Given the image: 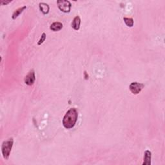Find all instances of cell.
Masks as SVG:
<instances>
[{
  "label": "cell",
  "mask_w": 165,
  "mask_h": 165,
  "mask_svg": "<svg viewBox=\"0 0 165 165\" xmlns=\"http://www.w3.org/2000/svg\"><path fill=\"white\" fill-rule=\"evenodd\" d=\"M123 20L127 26L128 27H132L134 26V20L131 18H124Z\"/></svg>",
  "instance_id": "11"
},
{
  "label": "cell",
  "mask_w": 165,
  "mask_h": 165,
  "mask_svg": "<svg viewBox=\"0 0 165 165\" xmlns=\"http://www.w3.org/2000/svg\"><path fill=\"white\" fill-rule=\"evenodd\" d=\"M151 159V153L150 151L146 150L144 154V160H143V165H150Z\"/></svg>",
  "instance_id": "7"
},
{
  "label": "cell",
  "mask_w": 165,
  "mask_h": 165,
  "mask_svg": "<svg viewBox=\"0 0 165 165\" xmlns=\"http://www.w3.org/2000/svg\"><path fill=\"white\" fill-rule=\"evenodd\" d=\"M10 2H12V1H1L0 2V3L1 5H7V4L10 3Z\"/></svg>",
  "instance_id": "13"
},
{
  "label": "cell",
  "mask_w": 165,
  "mask_h": 165,
  "mask_svg": "<svg viewBox=\"0 0 165 165\" xmlns=\"http://www.w3.org/2000/svg\"><path fill=\"white\" fill-rule=\"evenodd\" d=\"M13 146V139L10 138L3 142L1 145V152L4 159H8L10 155Z\"/></svg>",
  "instance_id": "2"
},
{
  "label": "cell",
  "mask_w": 165,
  "mask_h": 165,
  "mask_svg": "<svg viewBox=\"0 0 165 165\" xmlns=\"http://www.w3.org/2000/svg\"><path fill=\"white\" fill-rule=\"evenodd\" d=\"M78 118V112L75 108H70L63 119V126L66 129L72 128L76 125Z\"/></svg>",
  "instance_id": "1"
},
{
  "label": "cell",
  "mask_w": 165,
  "mask_h": 165,
  "mask_svg": "<svg viewBox=\"0 0 165 165\" xmlns=\"http://www.w3.org/2000/svg\"><path fill=\"white\" fill-rule=\"evenodd\" d=\"M45 39H46V34H45V33H43V34L41 35V37L40 38V39H39V40L38 43V45H41L45 41Z\"/></svg>",
  "instance_id": "12"
},
{
  "label": "cell",
  "mask_w": 165,
  "mask_h": 165,
  "mask_svg": "<svg viewBox=\"0 0 165 165\" xmlns=\"http://www.w3.org/2000/svg\"><path fill=\"white\" fill-rule=\"evenodd\" d=\"M39 9H40L41 12L44 14H47L49 12L50 7L49 6V5H47V3H40L39 4Z\"/></svg>",
  "instance_id": "9"
},
{
  "label": "cell",
  "mask_w": 165,
  "mask_h": 165,
  "mask_svg": "<svg viewBox=\"0 0 165 165\" xmlns=\"http://www.w3.org/2000/svg\"><path fill=\"white\" fill-rule=\"evenodd\" d=\"M25 83L28 86H31V85H34L36 81V76L35 72H34V70H31L29 72L28 74L25 76Z\"/></svg>",
  "instance_id": "5"
},
{
  "label": "cell",
  "mask_w": 165,
  "mask_h": 165,
  "mask_svg": "<svg viewBox=\"0 0 165 165\" xmlns=\"http://www.w3.org/2000/svg\"><path fill=\"white\" fill-rule=\"evenodd\" d=\"M58 8L61 11L65 13H68L70 12L71 3L69 1L66 0H59L57 1Z\"/></svg>",
  "instance_id": "3"
},
{
  "label": "cell",
  "mask_w": 165,
  "mask_h": 165,
  "mask_svg": "<svg viewBox=\"0 0 165 165\" xmlns=\"http://www.w3.org/2000/svg\"><path fill=\"white\" fill-rule=\"evenodd\" d=\"M80 25H81V18L78 16H77L74 18V20L72 22V27L74 30H79L80 28Z\"/></svg>",
  "instance_id": "6"
},
{
  "label": "cell",
  "mask_w": 165,
  "mask_h": 165,
  "mask_svg": "<svg viewBox=\"0 0 165 165\" xmlns=\"http://www.w3.org/2000/svg\"><path fill=\"white\" fill-rule=\"evenodd\" d=\"M63 24L60 22H54L50 26V30H52L54 32H57L60 30H62L63 28Z\"/></svg>",
  "instance_id": "8"
},
{
  "label": "cell",
  "mask_w": 165,
  "mask_h": 165,
  "mask_svg": "<svg viewBox=\"0 0 165 165\" xmlns=\"http://www.w3.org/2000/svg\"><path fill=\"white\" fill-rule=\"evenodd\" d=\"M145 85L138 82H132L129 86V89L133 94H138L144 88Z\"/></svg>",
  "instance_id": "4"
},
{
  "label": "cell",
  "mask_w": 165,
  "mask_h": 165,
  "mask_svg": "<svg viewBox=\"0 0 165 165\" xmlns=\"http://www.w3.org/2000/svg\"><path fill=\"white\" fill-rule=\"evenodd\" d=\"M26 9V7L24 6L23 7L19 8V9H18L17 10H16L12 14V19L13 20L16 19V18L20 15V14H21V13L23 12V10H25Z\"/></svg>",
  "instance_id": "10"
}]
</instances>
